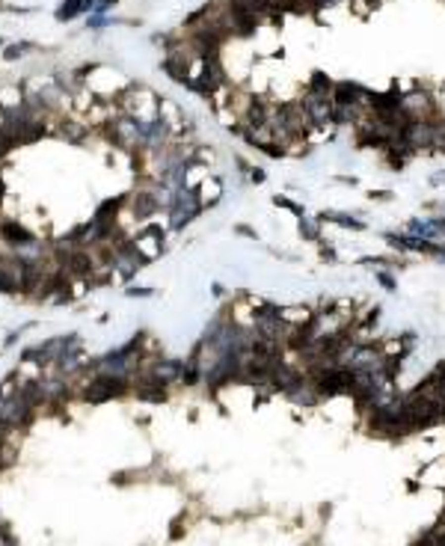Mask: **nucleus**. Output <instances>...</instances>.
Wrapping results in <instances>:
<instances>
[{
	"mask_svg": "<svg viewBox=\"0 0 445 546\" xmlns=\"http://www.w3.org/2000/svg\"><path fill=\"white\" fill-rule=\"evenodd\" d=\"M300 107H303V113L309 116L312 128L333 125V110H336L333 95H324V92H312V89H306V92L300 95Z\"/></svg>",
	"mask_w": 445,
	"mask_h": 546,
	"instance_id": "obj_1",
	"label": "nucleus"
},
{
	"mask_svg": "<svg viewBox=\"0 0 445 546\" xmlns=\"http://www.w3.org/2000/svg\"><path fill=\"white\" fill-rule=\"evenodd\" d=\"M401 110L407 113L410 122H440L437 104L425 89H413V92L401 95Z\"/></svg>",
	"mask_w": 445,
	"mask_h": 546,
	"instance_id": "obj_2",
	"label": "nucleus"
},
{
	"mask_svg": "<svg viewBox=\"0 0 445 546\" xmlns=\"http://www.w3.org/2000/svg\"><path fill=\"white\" fill-rule=\"evenodd\" d=\"M226 83V74H223V65H220V59L217 56H205L202 59V71H199V77H190V89H196V92H202V95H211V92H217L220 86Z\"/></svg>",
	"mask_w": 445,
	"mask_h": 546,
	"instance_id": "obj_3",
	"label": "nucleus"
},
{
	"mask_svg": "<svg viewBox=\"0 0 445 546\" xmlns=\"http://www.w3.org/2000/svg\"><path fill=\"white\" fill-rule=\"evenodd\" d=\"M128 389V380L119 377V374H98L89 386H86V401L89 404H101V401H110L116 395H122Z\"/></svg>",
	"mask_w": 445,
	"mask_h": 546,
	"instance_id": "obj_4",
	"label": "nucleus"
},
{
	"mask_svg": "<svg viewBox=\"0 0 445 546\" xmlns=\"http://www.w3.org/2000/svg\"><path fill=\"white\" fill-rule=\"evenodd\" d=\"M368 101V89L353 83V80H342L333 86V104L336 107H362Z\"/></svg>",
	"mask_w": 445,
	"mask_h": 546,
	"instance_id": "obj_5",
	"label": "nucleus"
},
{
	"mask_svg": "<svg viewBox=\"0 0 445 546\" xmlns=\"http://www.w3.org/2000/svg\"><path fill=\"white\" fill-rule=\"evenodd\" d=\"M59 261L65 264L68 273L74 276H89L92 273V255L83 252V249H68V252H59Z\"/></svg>",
	"mask_w": 445,
	"mask_h": 546,
	"instance_id": "obj_6",
	"label": "nucleus"
},
{
	"mask_svg": "<svg viewBox=\"0 0 445 546\" xmlns=\"http://www.w3.org/2000/svg\"><path fill=\"white\" fill-rule=\"evenodd\" d=\"M318 223H336V226L350 229V232H365V229H368L359 217L345 214V211H321V214H318Z\"/></svg>",
	"mask_w": 445,
	"mask_h": 546,
	"instance_id": "obj_7",
	"label": "nucleus"
},
{
	"mask_svg": "<svg viewBox=\"0 0 445 546\" xmlns=\"http://www.w3.org/2000/svg\"><path fill=\"white\" fill-rule=\"evenodd\" d=\"M157 208H160V202H157L154 193H137L134 196V217L137 220H148Z\"/></svg>",
	"mask_w": 445,
	"mask_h": 546,
	"instance_id": "obj_8",
	"label": "nucleus"
},
{
	"mask_svg": "<svg viewBox=\"0 0 445 546\" xmlns=\"http://www.w3.org/2000/svg\"><path fill=\"white\" fill-rule=\"evenodd\" d=\"M404 232L413 238H422V241H437V229L431 226V220H422V217H410Z\"/></svg>",
	"mask_w": 445,
	"mask_h": 546,
	"instance_id": "obj_9",
	"label": "nucleus"
},
{
	"mask_svg": "<svg viewBox=\"0 0 445 546\" xmlns=\"http://www.w3.org/2000/svg\"><path fill=\"white\" fill-rule=\"evenodd\" d=\"M92 3H95V0H62V3H59V9H56V21H71L74 15L86 12Z\"/></svg>",
	"mask_w": 445,
	"mask_h": 546,
	"instance_id": "obj_10",
	"label": "nucleus"
},
{
	"mask_svg": "<svg viewBox=\"0 0 445 546\" xmlns=\"http://www.w3.org/2000/svg\"><path fill=\"white\" fill-rule=\"evenodd\" d=\"M0 235H3L9 244H33V235H30L27 229L15 226V223H3V226H0Z\"/></svg>",
	"mask_w": 445,
	"mask_h": 546,
	"instance_id": "obj_11",
	"label": "nucleus"
},
{
	"mask_svg": "<svg viewBox=\"0 0 445 546\" xmlns=\"http://www.w3.org/2000/svg\"><path fill=\"white\" fill-rule=\"evenodd\" d=\"M333 80L324 74V71H312V77H309V86L306 89H312V92H324V95H333Z\"/></svg>",
	"mask_w": 445,
	"mask_h": 546,
	"instance_id": "obj_12",
	"label": "nucleus"
},
{
	"mask_svg": "<svg viewBox=\"0 0 445 546\" xmlns=\"http://www.w3.org/2000/svg\"><path fill=\"white\" fill-rule=\"evenodd\" d=\"M300 238L303 241H312V244H321V223L300 217Z\"/></svg>",
	"mask_w": 445,
	"mask_h": 546,
	"instance_id": "obj_13",
	"label": "nucleus"
},
{
	"mask_svg": "<svg viewBox=\"0 0 445 546\" xmlns=\"http://www.w3.org/2000/svg\"><path fill=\"white\" fill-rule=\"evenodd\" d=\"M137 398L160 404V401H166V386H137Z\"/></svg>",
	"mask_w": 445,
	"mask_h": 546,
	"instance_id": "obj_14",
	"label": "nucleus"
},
{
	"mask_svg": "<svg viewBox=\"0 0 445 546\" xmlns=\"http://www.w3.org/2000/svg\"><path fill=\"white\" fill-rule=\"evenodd\" d=\"M273 205H276V208H285V211H291L294 217H306V208H303L300 202L288 199V196H279V193H276V196H273Z\"/></svg>",
	"mask_w": 445,
	"mask_h": 546,
	"instance_id": "obj_15",
	"label": "nucleus"
},
{
	"mask_svg": "<svg viewBox=\"0 0 445 546\" xmlns=\"http://www.w3.org/2000/svg\"><path fill=\"white\" fill-rule=\"evenodd\" d=\"M374 282H377L383 291H389V294L398 291V279L392 276V270H374Z\"/></svg>",
	"mask_w": 445,
	"mask_h": 546,
	"instance_id": "obj_16",
	"label": "nucleus"
},
{
	"mask_svg": "<svg viewBox=\"0 0 445 546\" xmlns=\"http://www.w3.org/2000/svg\"><path fill=\"white\" fill-rule=\"evenodd\" d=\"M321 261H330V264L339 261V252H336L333 244H327V241H321Z\"/></svg>",
	"mask_w": 445,
	"mask_h": 546,
	"instance_id": "obj_17",
	"label": "nucleus"
},
{
	"mask_svg": "<svg viewBox=\"0 0 445 546\" xmlns=\"http://www.w3.org/2000/svg\"><path fill=\"white\" fill-rule=\"evenodd\" d=\"M431 226L437 229V241L445 244V214H443V217H431Z\"/></svg>",
	"mask_w": 445,
	"mask_h": 546,
	"instance_id": "obj_18",
	"label": "nucleus"
},
{
	"mask_svg": "<svg viewBox=\"0 0 445 546\" xmlns=\"http://www.w3.org/2000/svg\"><path fill=\"white\" fill-rule=\"evenodd\" d=\"M368 199L371 202H389V199H395V193L392 190H368Z\"/></svg>",
	"mask_w": 445,
	"mask_h": 546,
	"instance_id": "obj_19",
	"label": "nucleus"
},
{
	"mask_svg": "<svg viewBox=\"0 0 445 546\" xmlns=\"http://www.w3.org/2000/svg\"><path fill=\"white\" fill-rule=\"evenodd\" d=\"M249 181H255V184H264V181H267L264 169H261V166H252V169H249Z\"/></svg>",
	"mask_w": 445,
	"mask_h": 546,
	"instance_id": "obj_20",
	"label": "nucleus"
},
{
	"mask_svg": "<svg viewBox=\"0 0 445 546\" xmlns=\"http://www.w3.org/2000/svg\"><path fill=\"white\" fill-rule=\"evenodd\" d=\"M151 294H154V288H134V285L128 288V297H151Z\"/></svg>",
	"mask_w": 445,
	"mask_h": 546,
	"instance_id": "obj_21",
	"label": "nucleus"
},
{
	"mask_svg": "<svg viewBox=\"0 0 445 546\" xmlns=\"http://www.w3.org/2000/svg\"><path fill=\"white\" fill-rule=\"evenodd\" d=\"M21 50H24V45H9V48L3 50V56H6V59H15V56H21Z\"/></svg>",
	"mask_w": 445,
	"mask_h": 546,
	"instance_id": "obj_22",
	"label": "nucleus"
},
{
	"mask_svg": "<svg viewBox=\"0 0 445 546\" xmlns=\"http://www.w3.org/2000/svg\"><path fill=\"white\" fill-rule=\"evenodd\" d=\"M428 184H431V187H443V184H445V169H440V172H434Z\"/></svg>",
	"mask_w": 445,
	"mask_h": 546,
	"instance_id": "obj_23",
	"label": "nucleus"
},
{
	"mask_svg": "<svg viewBox=\"0 0 445 546\" xmlns=\"http://www.w3.org/2000/svg\"><path fill=\"white\" fill-rule=\"evenodd\" d=\"M235 232H238V235H244V238H252V241L258 238V235H255L252 229H247V226H235Z\"/></svg>",
	"mask_w": 445,
	"mask_h": 546,
	"instance_id": "obj_24",
	"label": "nucleus"
}]
</instances>
